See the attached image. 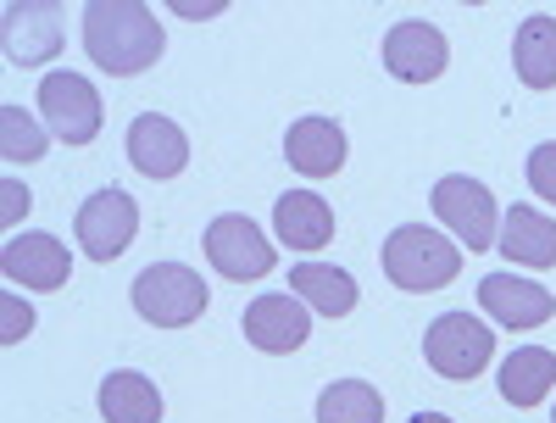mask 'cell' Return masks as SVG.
I'll return each mask as SVG.
<instances>
[{
	"label": "cell",
	"mask_w": 556,
	"mask_h": 423,
	"mask_svg": "<svg viewBox=\"0 0 556 423\" xmlns=\"http://www.w3.org/2000/svg\"><path fill=\"white\" fill-rule=\"evenodd\" d=\"M84 51L101 73L134 78V73L156 67V57L167 51V34H162L156 12L139 7V0H89L84 7Z\"/></svg>",
	"instance_id": "cell-1"
},
{
	"label": "cell",
	"mask_w": 556,
	"mask_h": 423,
	"mask_svg": "<svg viewBox=\"0 0 556 423\" xmlns=\"http://www.w3.org/2000/svg\"><path fill=\"white\" fill-rule=\"evenodd\" d=\"M290 290H295L312 312H323V318L356 312V278H351L345 268H329V262H295V268H290Z\"/></svg>",
	"instance_id": "cell-18"
},
{
	"label": "cell",
	"mask_w": 556,
	"mask_h": 423,
	"mask_svg": "<svg viewBox=\"0 0 556 423\" xmlns=\"http://www.w3.org/2000/svg\"><path fill=\"white\" fill-rule=\"evenodd\" d=\"M128 162L146 178H178L184 162H190V139H184V128L173 117L146 112L128 123Z\"/></svg>",
	"instance_id": "cell-14"
},
{
	"label": "cell",
	"mask_w": 556,
	"mask_h": 423,
	"mask_svg": "<svg viewBox=\"0 0 556 423\" xmlns=\"http://www.w3.org/2000/svg\"><path fill=\"white\" fill-rule=\"evenodd\" d=\"M0 34H7V62L17 67H39L62 51V7L56 0H12L0 12Z\"/></svg>",
	"instance_id": "cell-9"
},
{
	"label": "cell",
	"mask_w": 556,
	"mask_h": 423,
	"mask_svg": "<svg viewBox=\"0 0 556 423\" xmlns=\"http://www.w3.org/2000/svg\"><path fill=\"white\" fill-rule=\"evenodd\" d=\"M529 190L556 207V146H534L529 151Z\"/></svg>",
	"instance_id": "cell-24"
},
{
	"label": "cell",
	"mask_w": 556,
	"mask_h": 423,
	"mask_svg": "<svg viewBox=\"0 0 556 423\" xmlns=\"http://www.w3.org/2000/svg\"><path fill=\"white\" fill-rule=\"evenodd\" d=\"M317 423H384V396L367 380H340L317 396Z\"/></svg>",
	"instance_id": "cell-22"
},
{
	"label": "cell",
	"mask_w": 556,
	"mask_h": 423,
	"mask_svg": "<svg viewBox=\"0 0 556 423\" xmlns=\"http://www.w3.org/2000/svg\"><path fill=\"white\" fill-rule=\"evenodd\" d=\"M0 201H7V207H0V217H7V223H17V217L28 212V190H23L17 178H7V184H0Z\"/></svg>",
	"instance_id": "cell-26"
},
{
	"label": "cell",
	"mask_w": 556,
	"mask_h": 423,
	"mask_svg": "<svg viewBox=\"0 0 556 423\" xmlns=\"http://www.w3.org/2000/svg\"><path fill=\"white\" fill-rule=\"evenodd\" d=\"M412 423H451V418H445V412H417Z\"/></svg>",
	"instance_id": "cell-27"
},
{
	"label": "cell",
	"mask_w": 556,
	"mask_h": 423,
	"mask_svg": "<svg viewBox=\"0 0 556 423\" xmlns=\"http://www.w3.org/2000/svg\"><path fill=\"white\" fill-rule=\"evenodd\" d=\"M285 157L306 178H334L345 167V134H340L334 117H301L285 134Z\"/></svg>",
	"instance_id": "cell-15"
},
{
	"label": "cell",
	"mask_w": 556,
	"mask_h": 423,
	"mask_svg": "<svg viewBox=\"0 0 556 423\" xmlns=\"http://www.w3.org/2000/svg\"><path fill=\"white\" fill-rule=\"evenodd\" d=\"M28 328H34V312L17 296H0V346H17Z\"/></svg>",
	"instance_id": "cell-25"
},
{
	"label": "cell",
	"mask_w": 556,
	"mask_h": 423,
	"mask_svg": "<svg viewBox=\"0 0 556 423\" xmlns=\"http://www.w3.org/2000/svg\"><path fill=\"white\" fill-rule=\"evenodd\" d=\"M0 273L28 290H62L73 278V251L56 234H17V240L0 246Z\"/></svg>",
	"instance_id": "cell-11"
},
{
	"label": "cell",
	"mask_w": 556,
	"mask_h": 423,
	"mask_svg": "<svg viewBox=\"0 0 556 423\" xmlns=\"http://www.w3.org/2000/svg\"><path fill=\"white\" fill-rule=\"evenodd\" d=\"M495 351V335L468 312H440L424 335V357L440 380H479Z\"/></svg>",
	"instance_id": "cell-5"
},
{
	"label": "cell",
	"mask_w": 556,
	"mask_h": 423,
	"mask_svg": "<svg viewBox=\"0 0 556 423\" xmlns=\"http://www.w3.org/2000/svg\"><path fill=\"white\" fill-rule=\"evenodd\" d=\"M479 307L501 328H540V323L556 318V296L529 285V278H513V273H484L479 278Z\"/></svg>",
	"instance_id": "cell-13"
},
{
	"label": "cell",
	"mask_w": 556,
	"mask_h": 423,
	"mask_svg": "<svg viewBox=\"0 0 556 423\" xmlns=\"http://www.w3.org/2000/svg\"><path fill=\"white\" fill-rule=\"evenodd\" d=\"M556 385V351L545 346H518L501 362V396L513 407H540Z\"/></svg>",
	"instance_id": "cell-20"
},
{
	"label": "cell",
	"mask_w": 556,
	"mask_h": 423,
	"mask_svg": "<svg viewBox=\"0 0 556 423\" xmlns=\"http://www.w3.org/2000/svg\"><path fill=\"white\" fill-rule=\"evenodd\" d=\"M39 117L51 123V134L62 139V146H89V139L101 134V96H96V84H89L84 73H45L39 78Z\"/></svg>",
	"instance_id": "cell-4"
},
{
	"label": "cell",
	"mask_w": 556,
	"mask_h": 423,
	"mask_svg": "<svg viewBox=\"0 0 556 423\" xmlns=\"http://www.w3.org/2000/svg\"><path fill=\"white\" fill-rule=\"evenodd\" d=\"M273 228L290 251H323L334 240V207L323 196H312V190H290L273 207Z\"/></svg>",
	"instance_id": "cell-16"
},
{
	"label": "cell",
	"mask_w": 556,
	"mask_h": 423,
	"mask_svg": "<svg viewBox=\"0 0 556 423\" xmlns=\"http://www.w3.org/2000/svg\"><path fill=\"white\" fill-rule=\"evenodd\" d=\"M445 62H451V45L434 23H395L384 34V67L401 84H429L445 73Z\"/></svg>",
	"instance_id": "cell-12"
},
{
	"label": "cell",
	"mask_w": 556,
	"mask_h": 423,
	"mask_svg": "<svg viewBox=\"0 0 556 423\" xmlns=\"http://www.w3.org/2000/svg\"><path fill=\"white\" fill-rule=\"evenodd\" d=\"M513 62H518V78L529 89H556V17L534 12L518 39H513Z\"/></svg>",
	"instance_id": "cell-21"
},
{
	"label": "cell",
	"mask_w": 556,
	"mask_h": 423,
	"mask_svg": "<svg viewBox=\"0 0 556 423\" xmlns=\"http://www.w3.org/2000/svg\"><path fill=\"white\" fill-rule=\"evenodd\" d=\"M429 207H434V217H440L468 251H490V246H495V196L484 190L479 178H468V173L440 178L434 196H429Z\"/></svg>",
	"instance_id": "cell-6"
},
{
	"label": "cell",
	"mask_w": 556,
	"mask_h": 423,
	"mask_svg": "<svg viewBox=\"0 0 556 423\" xmlns=\"http://www.w3.org/2000/svg\"><path fill=\"white\" fill-rule=\"evenodd\" d=\"M501 251L523 268H556V217H545L534 207H506Z\"/></svg>",
	"instance_id": "cell-17"
},
{
	"label": "cell",
	"mask_w": 556,
	"mask_h": 423,
	"mask_svg": "<svg viewBox=\"0 0 556 423\" xmlns=\"http://www.w3.org/2000/svg\"><path fill=\"white\" fill-rule=\"evenodd\" d=\"M0 157L7 162H39L45 157V128L23 107H0Z\"/></svg>",
	"instance_id": "cell-23"
},
{
	"label": "cell",
	"mask_w": 556,
	"mask_h": 423,
	"mask_svg": "<svg viewBox=\"0 0 556 423\" xmlns=\"http://www.w3.org/2000/svg\"><path fill=\"white\" fill-rule=\"evenodd\" d=\"M101 418L106 423H162V390L134 368H117L101 380Z\"/></svg>",
	"instance_id": "cell-19"
},
{
	"label": "cell",
	"mask_w": 556,
	"mask_h": 423,
	"mask_svg": "<svg viewBox=\"0 0 556 423\" xmlns=\"http://www.w3.org/2000/svg\"><path fill=\"white\" fill-rule=\"evenodd\" d=\"M384 273H390V285L429 296V290L451 285V278L462 273V251L445 240V234L424 228V223H401L384 240Z\"/></svg>",
	"instance_id": "cell-2"
},
{
	"label": "cell",
	"mask_w": 556,
	"mask_h": 423,
	"mask_svg": "<svg viewBox=\"0 0 556 423\" xmlns=\"http://www.w3.org/2000/svg\"><path fill=\"white\" fill-rule=\"evenodd\" d=\"M245 340L267 357H285V351H301L312 340V312L301 296H256L245 307Z\"/></svg>",
	"instance_id": "cell-10"
},
{
	"label": "cell",
	"mask_w": 556,
	"mask_h": 423,
	"mask_svg": "<svg viewBox=\"0 0 556 423\" xmlns=\"http://www.w3.org/2000/svg\"><path fill=\"white\" fill-rule=\"evenodd\" d=\"M206 262L223 273V278H262V273H273V246H267V234L251 223V217H240V212H228V217H217L212 228H206Z\"/></svg>",
	"instance_id": "cell-8"
},
{
	"label": "cell",
	"mask_w": 556,
	"mask_h": 423,
	"mask_svg": "<svg viewBox=\"0 0 556 423\" xmlns=\"http://www.w3.org/2000/svg\"><path fill=\"white\" fill-rule=\"evenodd\" d=\"M78 246L84 257H96V262H117L128 246H134V234H139V207L134 196L123 190H96L84 207H78Z\"/></svg>",
	"instance_id": "cell-7"
},
{
	"label": "cell",
	"mask_w": 556,
	"mask_h": 423,
	"mask_svg": "<svg viewBox=\"0 0 556 423\" xmlns=\"http://www.w3.org/2000/svg\"><path fill=\"white\" fill-rule=\"evenodd\" d=\"M212 290L201 285V273L195 268H184V262H156L134 278V312L156 323V328H184V323H195L206 312Z\"/></svg>",
	"instance_id": "cell-3"
}]
</instances>
